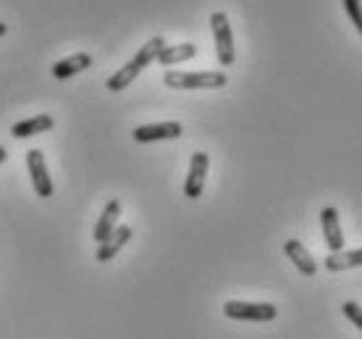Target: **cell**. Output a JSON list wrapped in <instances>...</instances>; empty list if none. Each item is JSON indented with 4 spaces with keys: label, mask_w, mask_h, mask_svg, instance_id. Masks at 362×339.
Segmentation results:
<instances>
[{
    "label": "cell",
    "mask_w": 362,
    "mask_h": 339,
    "mask_svg": "<svg viewBox=\"0 0 362 339\" xmlns=\"http://www.w3.org/2000/svg\"><path fill=\"white\" fill-rule=\"evenodd\" d=\"M139 74H142V69H139V66L134 64V61H129L127 66H121V69H118L116 74H113V76H110L108 82H105V87H108L110 92H121V90H127L129 84L134 82L136 76H139Z\"/></svg>",
    "instance_id": "15"
},
{
    "label": "cell",
    "mask_w": 362,
    "mask_h": 339,
    "mask_svg": "<svg viewBox=\"0 0 362 339\" xmlns=\"http://www.w3.org/2000/svg\"><path fill=\"white\" fill-rule=\"evenodd\" d=\"M228 76L223 71H165L163 84L171 90H218L226 87Z\"/></svg>",
    "instance_id": "1"
},
{
    "label": "cell",
    "mask_w": 362,
    "mask_h": 339,
    "mask_svg": "<svg viewBox=\"0 0 362 339\" xmlns=\"http://www.w3.org/2000/svg\"><path fill=\"white\" fill-rule=\"evenodd\" d=\"M90 66H92V55L87 53L69 55L64 61H55L53 64V76L55 79H71L76 74H82L84 69H90Z\"/></svg>",
    "instance_id": "10"
},
{
    "label": "cell",
    "mask_w": 362,
    "mask_h": 339,
    "mask_svg": "<svg viewBox=\"0 0 362 339\" xmlns=\"http://www.w3.org/2000/svg\"><path fill=\"white\" fill-rule=\"evenodd\" d=\"M118 216H121V202L118 200H110L105 208H103V213H100L98 224H95V242H105V239L110 237V231L116 229L118 224Z\"/></svg>",
    "instance_id": "12"
},
{
    "label": "cell",
    "mask_w": 362,
    "mask_h": 339,
    "mask_svg": "<svg viewBox=\"0 0 362 339\" xmlns=\"http://www.w3.org/2000/svg\"><path fill=\"white\" fill-rule=\"evenodd\" d=\"M362 266V248L360 250H344V253H331L326 258V268L328 271H349V268H360Z\"/></svg>",
    "instance_id": "13"
},
{
    "label": "cell",
    "mask_w": 362,
    "mask_h": 339,
    "mask_svg": "<svg viewBox=\"0 0 362 339\" xmlns=\"http://www.w3.org/2000/svg\"><path fill=\"white\" fill-rule=\"evenodd\" d=\"M284 253H286V258L297 266V271L302 276H315L317 274L315 258L310 255L308 248H305L299 239H286V242H284Z\"/></svg>",
    "instance_id": "8"
},
{
    "label": "cell",
    "mask_w": 362,
    "mask_h": 339,
    "mask_svg": "<svg viewBox=\"0 0 362 339\" xmlns=\"http://www.w3.org/2000/svg\"><path fill=\"white\" fill-rule=\"evenodd\" d=\"M344 11H346V16L352 18L354 29H357L362 37V0H344Z\"/></svg>",
    "instance_id": "17"
},
{
    "label": "cell",
    "mask_w": 362,
    "mask_h": 339,
    "mask_svg": "<svg viewBox=\"0 0 362 339\" xmlns=\"http://www.w3.org/2000/svg\"><path fill=\"white\" fill-rule=\"evenodd\" d=\"M6 156H8V153H6V147L0 145V163H3V161H6Z\"/></svg>",
    "instance_id": "19"
},
{
    "label": "cell",
    "mask_w": 362,
    "mask_h": 339,
    "mask_svg": "<svg viewBox=\"0 0 362 339\" xmlns=\"http://www.w3.org/2000/svg\"><path fill=\"white\" fill-rule=\"evenodd\" d=\"M341 311H344L346 318H349V321H352L354 326H357V329L362 331V308H360V305L352 303V300H346L344 308H341Z\"/></svg>",
    "instance_id": "18"
},
{
    "label": "cell",
    "mask_w": 362,
    "mask_h": 339,
    "mask_svg": "<svg viewBox=\"0 0 362 339\" xmlns=\"http://www.w3.org/2000/svg\"><path fill=\"white\" fill-rule=\"evenodd\" d=\"M53 116H47V113H40L35 119H27V121H16L13 127H11V134L16 139H27V137H35L40 132H50L53 129Z\"/></svg>",
    "instance_id": "11"
},
{
    "label": "cell",
    "mask_w": 362,
    "mask_h": 339,
    "mask_svg": "<svg viewBox=\"0 0 362 339\" xmlns=\"http://www.w3.org/2000/svg\"><path fill=\"white\" fill-rule=\"evenodd\" d=\"M184 134L179 121H160V124H142L132 132L136 142H158V139H179Z\"/></svg>",
    "instance_id": "6"
},
{
    "label": "cell",
    "mask_w": 362,
    "mask_h": 339,
    "mask_svg": "<svg viewBox=\"0 0 362 339\" xmlns=\"http://www.w3.org/2000/svg\"><path fill=\"white\" fill-rule=\"evenodd\" d=\"M163 47H165V40L158 35V37H153V40H147L145 45L136 50V55L132 58V61H134L139 69H147V66L153 64V61H158V53H160Z\"/></svg>",
    "instance_id": "16"
},
{
    "label": "cell",
    "mask_w": 362,
    "mask_h": 339,
    "mask_svg": "<svg viewBox=\"0 0 362 339\" xmlns=\"http://www.w3.org/2000/svg\"><path fill=\"white\" fill-rule=\"evenodd\" d=\"M223 313H226L231 321H252V323H265V321H276L279 316V308L271 303H247V300H228L223 305Z\"/></svg>",
    "instance_id": "2"
},
{
    "label": "cell",
    "mask_w": 362,
    "mask_h": 339,
    "mask_svg": "<svg viewBox=\"0 0 362 339\" xmlns=\"http://www.w3.org/2000/svg\"><path fill=\"white\" fill-rule=\"evenodd\" d=\"M6 32H8V27H6V24H3V21H0V37L6 35Z\"/></svg>",
    "instance_id": "20"
},
{
    "label": "cell",
    "mask_w": 362,
    "mask_h": 339,
    "mask_svg": "<svg viewBox=\"0 0 362 339\" xmlns=\"http://www.w3.org/2000/svg\"><path fill=\"white\" fill-rule=\"evenodd\" d=\"M320 226H323V237H326V245L331 253H341L344 250V231H341V224H339V211L334 205H326L320 211Z\"/></svg>",
    "instance_id": "7"
},
{
    "label": "cell",
    "mask_w": 362,
    "mask_h": 339,
    "mask_svg": "<svg viewBox=\"0 0 362 339\" xmlns=\"http://www.w3.org/2000/svg\"><path fill=\"white\" fill-rule=\"evenodd\" d=\"M132 226H116V229L110 231V237L105 239V242H100L98 253H95V258H98L100 263H108V260H113V258L121 253V248L127 245L129 239H132Z\"/></svg>",
    "instance_id": "9"
},
{
    "label": "cell",
    "mask_w": 362,
    "mask_h": 339,
    "mask_svg": "<svg viewBox=\"0 0 362 339\" xmlns=\"http://www.w3.org/2000/svg\"><path fill=\"white\" fill-rule=\"evenodd\" d=\"M210 29H213V40H216V55L221 66H231L236 61L234 53V32H231V21L223 11H216L210 16Z\"/></svg>",
    "instance_id": "3"
},
{
    "label": "cell",
    "mask_w": 362,
    "mask_h": 339,
    "mask_svg": "<svg viewBox=\"0 0 362 339\" xmlns=\"http://www.w3.org/2000/svg\"><path fill=\"white\" fill-rule=\"evenodd\" d=\"M27 166H29V176H32V184H35V193L45 200V197H53V179L47 174V163L42 150H29L27 153Z\"/></svg>",
    "instance_id": "4"
},
{
    "label": "cell",
    "mask_w": 362,
    "mask_h": 339,
    "mask_svg": "<svg viewBox=\"0 0 362 339\" xmlns=\"http://www.w3.org/2000/svg\"><path fill=\"white\" fill-rule=\"evenodd\" d=\"M210 168V158L208 153H194L189 161V174H187V182H184V195L189 200H197L202 190H205V176H208Z\"/></svg>",
    "instance_id": "5"
},
{
    "label": "cell",
    "mask_w": 362,
    "mask_h": 339,
    "mask_svg": "<svg viewBox=\"0 0 362 339\" xmlns=\"http://www.w3.org/2000/svg\"><path fill=\"white\" fill-rule=\"evenodd\" d=\"M197 55V47L192 45V42H184V45H165L160 53H158V64L160 66H176V64H184V61H189Z\"/></svg>",
    "instance_id": "14"
}]
</instances>
